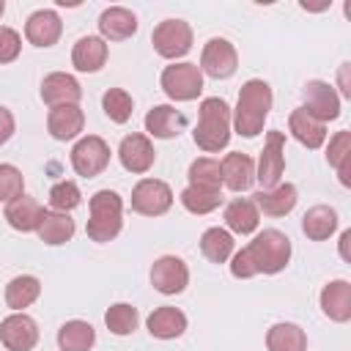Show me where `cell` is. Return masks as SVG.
Returning a JSON list of instances; mask_svg holds the SVG:
<instances>
[{"instance_id": "6da1fadb", "label": "cell", "mask_w": 351, "mask_h": 351, "mask_svg": "<svg viewBox=\"0 0 351 351\" xmlns=\"http://www.w3.org/2000/svg\"><path fill=\"white\" fill-rule=\"evenodd\" d=\"M288 261L291 239L277 228H266L230 258V274L239 280H250L255 274H277L288 266Z\"/></svg>"}, {"instance_id": "7a4b0ae2", "label": "cell", "mask_w": 351, "mask_h": 351, "mask_svg": "<svg viewBox=\"0 0 351 351\" xmlns=\"http://www.w3.org/2000/svg\"><path fill=\"white\" fill-rule=\"evenodd\" d=\"M269 110H271V85L263 80H247L239 90V101L233 110V129L241 137L261 134Z\"/></svg>"}, {"instance_id": "3957f363", "label": "cell", "mask_w": 351, "mask_h": 351, "mask_svg": "<svg viewBox=\"0 0 351 351\" xmlns=\"http://www.w3.org/2000/svg\"><path fill=\"white\" fill-rule=\"evenodd\" d=\"M192 140L200 151L217 154L230 140V107L219 96H208L200 101L197 110V126L192 132Z\"/></svg>"}, {"instance_id": "277c9868", "label": "cell", "mask_w": 351, "mask_h": 351, "mask_svg": "<svg viewBox=\"0 0 351 351\" xmlns=\"http://www.w3.org/2000/svg\"><path fill=\"white\" fill-rule=\"evenodd\" d=\"M123 225V200L112 189H99L88 203V225L85 233L90 241H112Z\"/></svg>"}, {"instance_id": "5b68a950", "label": "cell", "mask_w": 351, "mask_h": 351, "mask_svg": "<svg viewBox=\"0 0 351 351\" xmlns=\"http://www.w3.org/2000/svg\"><path fill=\"white\" fill-rule=\"evenodd\" d=\"M159 82H162V90L173 101H192L203 93V71L195 63H170V66H165Z\"/></svg>"}, {"instance_id": "8992f818", "label": "cell", "mask_w": 351, "mask_h": 351, "mask_svg": "<svg viewBox=\"0 0 351 351\" xmlns=\"http://www.w3.org/2000/svg\"><path fill=\"white\" fill-rule=\"evenodd\" d=\"M151 44H154L156 55H162L167 60L184 58L192 49V27L184 19H165L154 27Z\"/></svg>"}, {"instance_id": "52a82bcc", "label": "cell", "mask_w": 351, "mask_h": 351, "mask_svg": "<svg viewBox=\"0 0 351 351\" xmlns=\"http://www.w3.org/2000/svg\"><path fill=\"white\" fill-rule=\"evenodd\" d=\"M282 170H285V134L274 129V132H266L263 151L255 167V181L261 184V189H271L282 184Z\"/></svg>"}, {"instance_id": "ba28073f", "label": "cell", "mask_w": 351, "mask_h": 351, "mask_svg": "<svg viewBox=\"0 0 351 351\" xmlns=\"http://www.w3.org/2000/svg\"><path fill=\"white\" fill-rule=\"evenodd\" d=\"M110 165V145L99 137V134H88L80 137L71 148V167L77 176L82 178H93L99 173H104V167Z\"/></svg>"}, {"instance_id": "9c48e42d", "label": "cell", "mask_w": 351, "mask_h": 351, "mask_svg": "<svg viewBox=\"0 0 351 351\" xmlns=\"http://www.w3.org/2000/svg\"><path fill=\"white\" fill-rule=\"evenodd\" d=\"M173 206V189L159 178H140L132 189V211L143 217H162Z\"/></svg>"}, {"instance_id": "30bf717a", "label": "cell", "mask_w": 351, "mask_h": 351, "mask_svg": "<svg viewBox=\"0 0 351 351\" xmlns=\"http://www.w3.org/2000/svg\"><path fill=\"white\" fill-rule=\"evenodd\" d=\"M203 74L214 80H228L239 69V52L228 38H208L203 52H200V66Z\"/></svg>"}, {"instance_id": "8fae6325", "label": "cell", "mask_w": 351, "mask_h": 351, "mask_svg": "<svg viewBox=\"0 0 351 351\" xmlns=\"http://www.w3.org/2000/svg\"><path fill=\"white\" fill-rule=\"evenodd\" d=\"M0 343L5 351H33L38 343V324L27 313H11L0 321Z\"/></svg>"}, {"instance_id": "7c38bea8", "label": "cell", "mask_w": 351, "mask_h": 351, "mask_svg": "<svg viewBox=\"0 0 351 351\" xmlns=\"http://www.w3.org/2000/svg\"><path fill=\"white\" fill-rule=\"evenodd\" d=\"M302 99H304V110L318 118L321 123L326 121H335L340 115V96L335 90V85L324 82V80H310L304 88H302Z\"/></svg>"}, {"instance_id": "4fadbf2b", "label": "cell", "mask_w": 351, "mask_h": 351, "mask_svg": "<svg viewBox=\"0 0 351 351\" xmlns=\"http://www.w3.org/2000/svg\"><path fill=\"white\" fill-rule=\"evenodd\" d=\"M189 282V269L178 255H162L154 261L151 266V285L165 293V296H176L186 288Z\"/></svg>"}, {"instance_id": "5bb4252c", "label": "cell", "mask_w": 351, "mask_h": 351, "mask_svg": "<svg viewBox=\"0 0 351 351\" xmlns=\"http://www.w3.org/2000/svg\"><path fill=\"white\" fill-rule=\"evenodd\" d=\"M118 159H121L123 170L140 176V173H148V170L154 167L156 151H154V145H151V140H148L145 134L132 132V134H126V137L121 140V145H118Z\"/></svg>"}, {"instance_id": "9a60e30c", "label": "cell", "mask_w": 351, "mask_h": 351, "mask_svg": "<svg viewBox=\"0 0 351 351\" xmlns=\"http://www.w3.org/2000/svg\"><path fill=\"white\" fill-rule=\"evenodd\" d=\"M60 33H63V22L52 8L33 11L25 22V38L33 47H52V44H58Z\"/></svg>"}, {"instance_id": "2e32d148", "label": "cell", "mask_w": 351, "mask_h": 351, "mask_svg": "<svg viewBox=\"0 0 351 351\" xmlns=\"http://www.w3.org/2000/svg\"><path fill=\"white\" fill-rule=\"evenodd\" d=\"M82 129H85V112L80 110V104H60L52 107L47 115V132L60 143L80 137Z\"/></svg>"}, {"instance_id": "e0dca14e", "label": "cell", "mask_w": 351, "mask_h": 351, "mask_svg": "<svg viewBox=\"0 0 351 351\" xmlns=\"http://www.w3.org/2000/svg\"><path fill=\"white\" fill-rule=\"evenodd\" d=\"M41 99L49 107H60V104H77L82 99V88L80 82L66 74V71H52L44 77L41 82Z\"/></svg>"}, {"instance_id": "ac0fdd59", "label": "cell", "mask_w": 351, "mask_h": 351, "mask_svg": "<svg viewBox=\"0 0 351 351\" xmlns=\"http://www.w3.org/2000/svg\"><path fill=\"white\" fill-rule=\"evenodd\" d=\"M296 200H299V192H296V186L293 184H277V186H271V189H261V192H255L252 195V203L258 206V211H263L266 217H285V214H291L293 211V206H296Z\"/></svg>"}, {"instance_id": "d6986e66", "label": "cell", "mask_w": 351, "mask_h": 351, "mask_svg": "<svg viewBox=\"0 0 351 351\" xmlns=\"http://www.w3.org/2000/svg\"><path fill=\"white\" fill-rule=\"evenodd\" d=\"M321 310L329 321L346 324L351 318V282L348 280H332L321 288Z\"/></svg>"}, {"instance_id": "ffe728a7", "label": "cell", "mask_w": 351, "mask_h": 351, "mask_svg": "<svg viewBox=\"0 0 351 351\" xmlns=\"http://www.w3.org/2000/svg\"><path fill=\"white\" fill-rule=\"evenodd\" d=\"M99 33L104 41H126L137 33V16L123 5H110L99 16Z\"/></svg>"}, {"instance_id": "44dd1931", "label": "cell", "mask_w": 351, "mask_h": 351, "mask_svg": "<svg viewBox=\"0 0 351 351\" xmlns=\"http://www.w3.org/2000/svg\"><path fill=\"white\" fill-rule=\"evenodd\" d=\"M186 126V118L184 112H178L176 107L170 104H156L148 110L145 115V132L151 137H159V140H170V137H178Z\"/></svg>"}, {"instance_id": "7402d4cb", "label": "cell", "mask_w": 351, "mask_h": 351, "mask_svg": "<svg viewBox=\"0 0 351 351\" xmlns=\"http://www.w3.org/2000/svg\"><path fill=\"white\" fill-rule=\"evenodd\" d=\"M219 167H222V184L233 192H244L255 184V162L241 151H230L219 162Z\"/></svg>"}, {"instance_id": "603a6c76", "label": "cell", "mask_w": 351, "mask_h": 351, "mask_svg": "<svg viewBox=\"0 0 351 351\" xmlns=\"http://www.w3.org/2000/svg\"><path fill=\"white\" fill-rule=\"evenodd\" d=\"M41 219H44V206L30 195H19L5 206V222L14 230H22V233L38 230Z\"/></svg>"}, {"instance_id": "cb8c5ba5", "label": "cell", "mask_w": 351, "mask_h": 351, "mask_svg": "<svg viewBox=\"0 0 351 351\" xmlns=\"http://www.w3.org/2000/svg\"><path fill=\"white\" fill-rule=\"evenodd\" d=\"M145 326H148L151 337H156V340H176V337H181L184 329H186V315H184L178 307L162 304V307H156V310L145 318Z\"/></svg>"}, {"instance_id": "d4e9b609", "label": "cell", "mask_w": 351, "mask_h": 351, "mask_svg": "<svg viewBox=\"0 0 351 351\" xmlns=\"http://www.w3.org/2000/svg\"><path fill=\"white\" fill-rule=\"evenodd\" d=\"M71 63L77 71H99L107 63V41L101 36H82L77 38L74 49H71Z\"/></svg>"}, {"instance_id": "484cf974", "label": "cell", "mask_w": 351, "mask_h": 351, "mask_svg": "<svg viewBox=\"0 0 351 351\" xmlns=\"http://www.w3.org/2000/svg\"><path fill=\"white\" fill-rule=\"evenodd\" d=\"M288 129H291V134L304 148H321L326 143V123H321L318 118H313L304 107H296L288 115Z\"/></svg>"}, {"instance_id": "4316f807", "label": "cell", "mask_w": 351, "mask_h": 351, "mask_svg": "<svg viewBox=\"0 0 351 351\" xmlns=\"http://www.w3.org/2000/svg\"><path fill=\"white\" fill-rule=\"evenodd\" d=\"M228 230L239 233V236H247V233H255L258 230V222H261V211L258 206L250 200V197H233L228 206H225V214H222Z\"/></svg>"}, {"instance_id": "83f0119b", "label": "cell", "mask_w": 351, "mask_h": 351, "mask_svg": "<svg viewBox=\"0 0 351 351\" xmlns=\"http://www.w3.org/2000/svg\"><path fill=\"white\" fill-rule=\"evenodd\" d=\"M302 230L313 241H326L337 230V211L332 206H313L302 217Z\"/></svg>"}, {"instance_id": "f1b7e54d", "label": "cell", "mask_w": 351, "mask_h": 351, "mask_svg": "<svg viewBox=\"0 0 351 351\" xmlns=\"http://www.w3.org/2000/svg\"><path fill=\"white\" fill-rule=\"evenodd\" d=\"M41 293V280L33 274H16L14 280H8L5 285V304L14 313H25V307H30Z\"/></svg>"}, {"instance_id": "f546056e", "label": "cell", "mask_w": 351, "mask_h": 351, "mask_svg": "<svg viewBox=\"0 0 351 351\" xmlns=\"http://www.w3.org/2000/svg\"><path fill=\"white\" fill-rule=\"evenodd\" d=\"M266 348L269 351H307V335L299 324L282 321L266 332Z\"/></svg>"}, {"instance_id": "4dcf8cb0", "label": "cell", "mask_w": 351, "mask_h": 351, "mask_svg": "<svg viewBox=\"0 0 351 351\" xmlns=\"http://www.w3.org/2000/svg\"><path fill=\"white\" fill-rule=\"evenodd\" d=\"M96 343V329L88 321H66L58 329V346L60 351H90Z\"/></svg>"}, {"instance_id": "1f68e13d", "label": "cell", "mask_w": 351, "mask_h": 351, "mask_svg": "<svg viewBox=\"0 0 351 351\" xmlns=\"http://www.w3.org/2000/svg\"><path fill=\"white\" fill-rule=\"evenodd\" d=\"M36 233L49 247L66 244L74 236V219L69 214H63V211H44V219H41V225H38Z\"/></svg>"}, {"instance_id": "d6a6232c", "label": "cell", "mask_w": 351, "mask_h": 351, "mask_svg": "<svg viewBox=\"0 0 351 351\" xmlns=\"http://www.w3.org/2000/svg\"><path fill=\"white\" fill-rule=\"evenodd\" d=\"M189 186H200V189H211V192H222V167L219 159L211 156H200L189 165Z\"/></svg>"}, {"instance_id": "836d02e7", "label": "cell", "mask_w": 351, "mask_h": 351, "mask_svg": "<svg viewBox=\"0 0 351 351\" xmlns=\"http://www.w3.org/2000/svg\"><path fill=\"white\" fill-rule=\"evenodd\" d=\"M200 252L211 263H225L233 255V236L225 228H208L200 236Z\"/></svg>"}, {"instance_id": "e575fe53", "label": "cell", "mask_w": 351, "mask_h": 351, "mask_svg": "<svg viewBox=\"0 0 351 351\" xmlns=\"http://www.w3.org/2000/svg\"><path fill=\"white\" fill-rule=\"evenodd\" d=\"M104 324L112 335L123 337V335H132L140 324V315H137V307L126 304V302H118V304H110L107 313H104Z\"/></svg>"}, {"instance_id": "d590c367", "label": "cell", "mask_w": 351, "mask_h": 351, "mask_svg": "<svg viewBox=\"0 0 351 351\" xmlns=\"http://www.w3.org/2000/svg\"><path fill=\"white\" fill-rule=\"evenodd\" d=\"M101 110H104V115H107L112 123H126V121L132 118L134 101H132V96H129L123 88H110V90H104V96H101Z\"/></svg>"}, {"instance_id": "8d00e7d4", "label": "cell", "mask_w": 351, "mask_h": 351, "mask_svg": "<svg viewBox=\"0 0 351 351\" xmlns=\"http://www.w3.org/2000/svg\"><path fill=\"white\" fill-rule=\"evenodd\" d=\"M178 200H181V206L189 214H211L222 203V192H211V189H200V186H186Z\"/></svg>"}, {"instance_id": "74e56055", "label": "cell", "mask_w": 351, "mask_h": 351, "mask_svg": "<svg viewBox=\"0 0 351 351\" xmlns=\"http://www.w3.org/2000/svg\"><path fill=\"white\" fill-rule=\"evenodd\" d=\"M80 203H82V192H80V186L74 181H58V184H52V189H49V206H52V211L69 214Z\"/></svg>"}, {"instance_id": "f35d334b", "label": "cell", "mask_w": 351, "mask_h": 351, "mask_svg": "<svg viewBox=\"0 0 351 351\" xmlns=\"http://www.w3.org/2000/svg\"><path fill=\"white\" fill-rule=\"evenodd\" d=\"M25 195V178H22V170L3 162L0 165V200L3 203H11L14 197Z\"/></svg>"}, {"instance_id": "ab89813d", "label": "cell", "mask_w": 351, "mask_h": 351, "mask_svg": "<svg viewBox=\"0 0 351 351\" xmlns=\"http://www.w3.org/2000/svg\"><path fill=\"white\" fill-rule=\"evenodd\" d=\"M326 162L332 167H340L346 162H351V132H337L335 137H329V148H326Z\"/></svg>"}, {"instance_id": "60d3db41", "label": "cell", "mask_w": 351, "mask_h": 351, "mask_svg": "<svg viewBox=\"0 0 351 351\" xmlns=\"http://www.w3.org/2000/svg\"><path fill=\"white\" fill-rule=\"evenodd\" d=\"M19 49H22V36L14 27L0 25V63L16 60L19 58Z\"/></svg>"}, {"instance_id": "b9f144b4", "label": "cell", "mask_w": 351, "mask_h": 351, "mask_svg": "<svg viewBox=\"0 0 351 351\" xmlns=\"http://www.w3.org/2000/svg\"><path fill=\"white\" fill-rule=\"evenodd\" d=\"M16 132V121H14V112L8 107H0V145L8 143Z\"/></svg>"}, {"instance_id": "7bdbcfd3", "label": "cell", "mask_w": 351, "mask_h": 351, "mask_svg": "<svg viewBox=\"0 0 351 351\" xmlns=\"http://www.w3.org/2000/svg\"><path fill=\"white\" fill-rule=\"evenodd\" d=\"M348 241H351V230H343L340 233V255L348 261Z\"/></svg>"}, {"instance_id": "ee69618b", "label": "cell", "mask_w": 351, "mask_h": 351, "mask_svg": "<svg viewBox=\"0 0 351 351\" xmlns=\"http://www.w3.org/2000/svg\"><path fill=\"white\" fill-rule=\"evenodd\" d=\"M340 85H343V96H351V88H348V63L340 69Z\"/></svg>"}, {"instance_id": "f6af8a7d", "label": "cell", "mask_w": 351, "mask_h": 351, "mask_svg": "<svg viewBox=\"0 0 351 351\" xmlns=\"http://www.w3.org/2000/svg\"><path fill=\"white\" fill-rule=\"evenodd\" d=\"M3 11H5V3H3V0H0V16H3Z\"/></svg>"}]
</instances>
